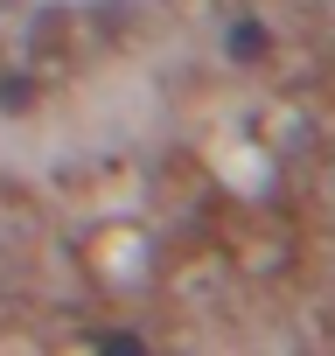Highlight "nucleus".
<instances>
[{
	"instance_id": "nucleus-1",
	"label": "nucleus",
	"mask_w": 335,
	"mask_h": 356,
	"mask_svg": "<svg viewBox=\"0 0 335 356\" xmlns=\"http://www.w3.org/2000/svg\"><path fill=\"white\" fill-rule=\"evenodd\" d=\"M231 56H238V63H252V56H265V29H259V22H245V29H231Z\"/></svg>"
}]
</instances>
